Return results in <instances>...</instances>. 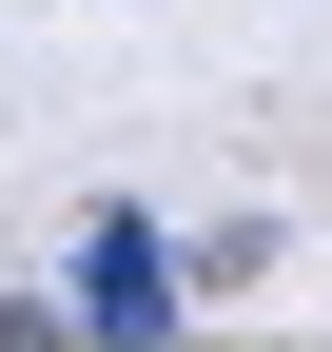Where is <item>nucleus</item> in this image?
I'll return each mask as SVG.
<instances>
[{
  "label": "nucleus",
  "mask_w": 332,
  "mask_h": 352,
  "mask_svg": "<svg viewBox=\"0 0 332 352\" xmlns=\"http://www.w3.org/2000/svg\"><path fill=\"white\" fill-rule=\"evenodd\" d=\"M176 294H195V254L156 215H98L78 235V333H176Z\"/></svg>",
  "instance_id": "1"
}]
</instances>
